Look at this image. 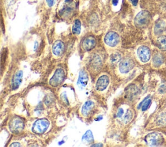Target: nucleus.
I'll return each mask as SVG.
<instances>
[{
    "mask_svg": "<svg viewBox=\"0 0 166 147\" xmlns=\"http://www.w3.org/2000/svg\"><path fill=\"white\" fill-rule=\"evenodd\" d=\"M159 91L162 93H165L166 92V86L165 84H164V85L160 86L159 88Z\"/></svg>",
    "mask_w": 166,
    "mask_h": 147,
    "instance_id": "30",
    "label": "nucleus"
},
{
    "mask_svg": "<svg viewBox=\"0 0 166 147\" xmlns=\"http://www.w3.org/2000/svg\"><path fill=\"white\" fill-rule=\"evenodd\" d=\"M137 54L139 59L142 62H147L151 58V51L149 48L146 45H142L138 49Z\"/></svg>",
    "mask_w": 166,
    "mask_h": 147,
    "instance_id": "10",
    "label": "nucleus"
},
{
    "mask_svg": "<svg viewBox=\"0 0 166 147\" xmlns=\"http://www.w3.org/2000/svg\"><path fill=\"white\" fill-rule=\"evenodd\" d=\"M55 0H46V3L50 7H51L53 6V5H54L55 3Z\"/></svg>",
    "mask_w": 166,
    "mask_h": 147,
    "instance_id": "29",
    "label": "nucleus"
},
{
    "mask_svg": "<svg viewBox=\"0 0 166 147\" xmlns=\"http://www.w3.org/2000/svg\"><path fill=\"white\" fill-rule=\"evenodd\" d=\"M151 20V15L147 10L139 13L135 18V24L138 27H144L149 24Z\"/></svg>",
    "mask_w": 166,
    "mask_h": 147,
    "instance_id": "3",
    "label": "nucleus"
},
{
    "mask_svg": "<svg viewBox=\"0 0 166 147\" xmlns=\"http://www.w3.org/2000/svg\"><path fill=\"white\" fill-rule=\"evenodd\" d=\"M153 64L154 66H160V65L162 64V57L160 56V55H155L153 58Z\"/></svg>",
    "mask_w": 166,
    "mask_h": 147,
    "instance_id": "25",
    "label": "nucleus"
},
{
    "mask_svg": "<svg viewBox=\"0 0 166 147\" xmlns=\"http://www.w3.org/2000/svg\"><path fill=\"white\" fill-rule=\"evenodd\" d=\"M83 140H87L88 142H89V143L92 142V141H94V137H93L92 132H91L90 130L87 131V132H86L85 134L83 135Z\"/></svg>",
    "mask_w": 166,
    "mask_h": 147,
    "instance_id": "24",
    "label": "nucleus"
},
{
    "mask_svg": "<svg viewBox=\"0 0 166 147\" xmlns=\"http://www.w3.org/2000/svg\"><path fill=\"white\" fill-rule=\"evenodd\" d=\"M166 27V24L165 22L162 20H160L157 23H156V25H155V28H154V32L156 33V34H161L163 31L165 30Z\"/></svg>",
    "mask_w": 166,
    "mask_h": 147,
    "instance_id": "18",
    "label": "nucleus"
},
{
    "mask_svg": "<svg viewBox=\"0 0 166 147\" xmlns=\"http://www.w3.org/2000/svg\"><path fill=\"white\" fill-rule=\"evenodd\" d=\"M21 146V145L19 143H17V142L13 143H12L11 145H10V146Z\"/></svg>",
    "mask_w": 166,
    "mask_h": 147,
    "instance_id": "32",
    "label": "nucleus"
},
{
    "mask_svg": "<svg viewBox=\"0 0 166 147\" xmlns=\"http://www.w3.org/2000/svg\"><path fill=\"white\" fill-rule=\"evenodd\" d=\"M94 106H95L94 102L92 101H88L87 102H86L82 108V114L84 117L88 116L90 113L92 112L93 110Z\"/></svg>",
    "mask_w": 166,
    "mask_h": 147,
    "instance_id": "15",
    "label": "nucleus"
},
{
    "mask_svg": "<svg viewBox=\"0 0 166 147\" xmlns=\"http://www.w3.org/2000/svg\"><path fill=\"white\" fill-rule=\"evenodd\" d=\"M65 78V72L62 68H58L55 71L54 75L50 81V85L53 88L59 86L64 82Z\"/></svg>",
    "mask_w": 166,
    "mask_h": 147,
    "instance_id": "4",
    "label": "nucleus"
},
{
    "mask_svg": "<svg viewBox=\"0 0 166 147\" xmlns=\"http://www.w3.org/2000/svg\"><path fill=\"white\" fill-rule=\"evenodd\" d=\"M118 0H112V3H113L114 5H117V4L118 3Z\"/></svg>",
    "mask_w": 166,
    "mask_h": 147,
    "instance_id": "33",
    "label": "nucleus"
},
{
    "mask_svg": "<svg viewBox=\"0 0 166 147\" xmlns=\"http://www.w3.org/2000/svg\"><path fill=\"white\" fill-rule=\"evenodd\" d=\"M133 6H136L138 3V0H129Z\"/></svg>",
    "mask_w": 166,
    "mask_h": 147,
    "instance_id": "31",
    "label": "nucleus"
},
{
    "mask_svg": "<svg viewBox=\"0 0 166 147\" xmlns=\"http://www.w3.org/2000/svg\"><path fill=\"white\" fill-rule=\"evenodd\" d=\"M89 78L87 72L85 70H82L79 73V79H78V83L79 84H81L83 86H85L87 84V83L88 82Z\"/></svg>",
    "mask_w": 166,
    "mask_h": 147,
    "instance_id": "16",
    "label": "nucleus"
},
{
    "mask_svg": "<svg viewBox=\"0 0 166 147\" xmlns=\"http://www.w3.org/2000/svg\"><path fill=\"white\" fill-rule=\"evenodd\" d=\"M24 122L22 119L19 117H14L9 122V130L14 134H20L24 129Z\"/></svg>",
    "mask_w": 166,
    "mask_h": 147,
    "instance_id": "1",
    "label": "nucleus"
},
{
    "mask_svg": "<svg viewBox=\"0 0 166 147\" xmlns=\"http://www.w3.org/2000/svg\"><path fill=\"white\" fill-rule=\"evenodd\" d=\"M81 31V22L79 19L74 21L72 26V33L75 35H79Z\"/></svg>",
    "mask_w": 166,
    "mask_h": 147,
    "instance_id": "17",
    "label": "nucleus"
},
{
    "mask_svg": "<svg viewBox=\"0 0 166 147\" xmlns=\"http://www.w3.org/2000/svg\"><path fill=\"white\" fill-rule=\"evenodd\" d=\"M124 111L122 108L118 109V110H117V117L118 118L121 117L122 115H124Z\"/></svg>",
    "mask_w": 166,
    "mask_h": 147,
    "instance_id": "28",
    "label": "nucleus"
},
{
    "mask_svg": "<svg viewBox=\"0 0 166 147\" xmlns=\"http://www.w3.org/2000/svg\"><path fill=\"white\" fill-rule=\"evenodd\" d=\"M145 140L148 145L151 146H157L162 144L164 142L163 136L157 132L149 134L145 138Z\"/></svg>",
    "mask_w": 166,
    "mask_h": 147,
    "instance_id": "5",
    "label": "nucleus"
},
{
    "mask_svg": "<svg viewBox=\"0 0 166 147\" xmlns=\"http://www.w3.org/2000/svg\"><path fill=\"white\" fill-rule=\"evenodd\" d=\"M104 40L107 45L114 48L120 44V35L114 31H110L105 35Z\"/></svg>",
    "mask_w": 166,
    "mask_h": 147,
    "instance_id": "6",
    "label": "nucleus"
},
{
    "mask_svg": "<svg viewBox=\"0 0 166 147\" xmlns=\"http://www.w3.org/2000/svg\"><path fill=\"white\" fill-rule=\"evenodd\" d=\"M110 83V78L107 75L100 77L95 84V89L98 91H103L105 90Z\"/></svg>",
    "mask_w": 166,
    "mask_h": 147,
    "instance_id": "11",
    "label": "nucleus"
},
{
    "mask_svg": "<svg viewBox=\"0 0 166 147\" xmlns=\"http://www.w3.org/2000/svg\"><path fill=\"white\" fill-rule=\"evenodd\" d=\"M96 40L93 36H88L84 38L82 41L81 47L84 51L92 50L96 45Z\"/></svg>",
    "mask_w": 166,
    "mask_h": 147,
    "instance_id": "9",
    "label": "nucleus"
},
{
    "mask_svg": "<svg viewBox=\"0 0 166 147\" xmlns=\"http://www.w3.org/2000/svg\"><path fill=\"white\" fill-rule=\"evenodd\" d=\"M159 121L162 124H166V114H162L160 116Z\"/></svg>",
    "mask_w": 166,
    "mask_h": 147,
    "instance_id": "26",
    "label": "nucleus"
},
{
    "mask_svg": "<svg viewBox=\"0 0 166 147\" xmlns=\"http://www.w3.org/2000/svg\"><path fill=\"white\" fill-rule=\"evenodd\" d=\"M23 78V71H18L14 75L12 83H11V87L13 90H17L20 86L21 81H22Z\"/></svg>",
    "mask_w": 166,
    "mask_h": 147,
    "instance_id": "14",
    "label": "nucleus"
},
{
    "mask_svg": "<svg viewBox=\"0 0 166 147\" xmlns=\"http://www.w3.org/2000/svg\"><path fill=\"white\" fill-rule=\"evenodd\" d=\"M53 53L57 56H61L65 51V45L61 40H57L52 48Z\"/></svg>",
    "mask_w": 166,
    "mask_h": 147,
    "instance_id": "13",
    "label": "nucleus"
},
{
    "mask_svg": "<svg viewBox=\"0 0 166 147\" xmlns=\"http://www.w3.org/2000/svg\"><path fill=\"white\" fill-rule=\"evenodd\" d=\"M65 4L60 10L59 14L63 18H68L70 16L74 10V3L73 0H65Z\"/></svg>",
    "mask_w": 166,
    "mask_h": 147,
    "instance_id": "8",
    "label": "nucleus"
},
{
    "mask_svg": "<svg viewBox=\"0 0 166 147\" xmlns=\"http://www.w3.org/2000/svg\"><path fill=\"white\" fill-rule=\"evenodd\" d=\"M103 145H93L92 146H102Z\"/></svg>",
    "mask_w": 166,
    "mask_h": 147,
    "instance_id": "34",
    "label": "nucleus"
},
{
    "mask_svg": "<svg viewBox=\"0 0 166 147\" xmlns=\"http://www.w3.org/2000/svg\"><path fill=\"white\" fill-rule=\"evenodd\" d=\"M5 59H6V55H5V52H2V71L3 72V69L4 66V62L5 61Z\"/></svg>",
    "mask_w": 166,
    "mask_h": 147,
    "instance_id": "27",
    "label": "nucleus"
},
{
    "mask_svg": "<svg viewBox=\"0 0 166 147\" xmlns=\"http://www.w3.org/2000/svg\"><path fill=\"white\" fill-rule=\"evenodd\" d=\"M158 48L162 51H166V36H162L157 40Z\"/></svg>",
    "mask_w": 166,
    "mask_h": 147,
    "instance_id": "20",
    "label": "nucleus"
},
{
    "mask_svg": "<svg viewBox=\"0 0 166 147\" xmlns=\"http://www.w3.org/2000/svg\"><path fill=\"white\" fill-rule=\"evenodd\" d=\"M151 103V100L149 99V97H147L146 99H145L143 100V101L140 104V106L141 105H142V111H146L149 108V106H150V104Z\"/></svg>",
    "mask_w": 166,
    "mask_h": 147,
    "instance_id": "23",
    "label": "nucleus"
},
{
    "mask_svg": "<svg viewBox=\"0 0 166 147\" xmlns=\"http://www.w3.org/2000/svg\"><path fill=\"white\" fill-rule=\"evenodd\" d=\"M136 88L135 86L131 85L128 86V88L125 90V97L128 99H132L136 94Z\"/></svg>",
    "mask_w": 166,
    "mask_h": 147,
    "instance_id": "19",
    "label": "nucleus"
},
{
    "mask_svg": "<svg viewBox=\"0 0 166 147\" xmlns=\"http://www.w3.org/2000/svg\"><path fill=\"white\" fill-rule=\"evenodd\" d=\"M135 66V62L133 61L132 59H130V58H126V59L120 62L119 70L120 73H123V74H126V73L131 71Z\"/></svg>",
    "mask_w": 166,
    "mask_h": 147,
    "instance_id": "7",
    "label": "nucleus"
},
{
    "mask_svg": "<svg viewBox=\"0 0 166 147\" xmlns=\"http://www.w3.org/2000/svg\"><path fill=\"white\" fill-rule=\"evenodd\" d=\"M121 56L119 52H114L112 55H111L110 57V60L112 64H117L119 62H121Z\"/></svg>",
    "mask_w": 166,
    "mask_h": 147,
    "instance_id": "21",
    "label": "nucleus"
},
{
    "mask_svg": "<svg viewBox=\"0 0 166 147\" xmlns=\"http://www.w3.org/2000/svg\"><path fill=\"white\" fill-rule=\"evenodd\" d=\"M133 117H134V113H133V112L132 111L131 109H128L127 112L125 113V116H124V123H125L126 124L130 123L131 120H132L133 119Z\"/></svg>",
    "mask_w": 166,
    "mask_h": 147,
    "instance_id": "22",
    "label": "nucleus"
},
{
    "mask_svg": "<svg viewBox=\"0 0 166 147\" xmlns=\"http://www.w3.org/2000/svg\"><path fill=\"white\" fill-rule=\"evenodd\" d=\"M103 62L99 55L94 54L89 61V66L93 71H99L102 67Z\"/></svg>",
    "mask_w": 166,
    "mask_h": 147,
    "instance_id": "12",
    "label": "nucleus"
},
{
    "mask_svg": "<svg viewBox=\"0 0 166 147\" xmlns=\"http://www.w3.org/2000/svg\"><path fill=\"white\" fill-rule=\"evenodd\" d=\"M50 127V121L47 119H40L35 122L32 131L36 134H44Z\"/></svg>",
    "mask_w": 166,
    "mask_h": 147,
    "instance_id": "2",
    "label": "nucleus"
}]
</instances>
